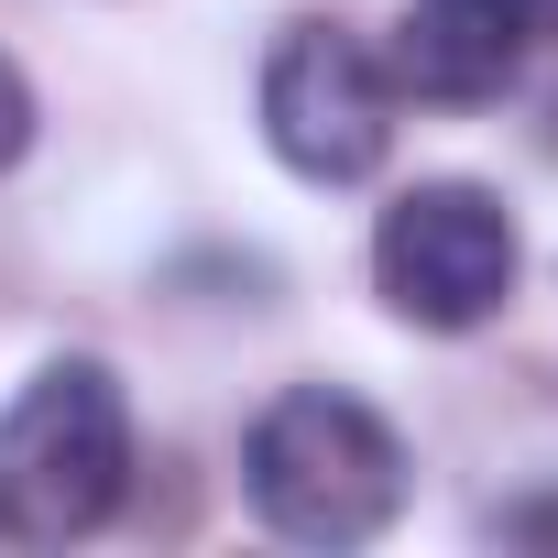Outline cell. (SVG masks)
<instances>
[{
    "instance_id": "obj_1",
    "label": "cell",
    "mask_w": 558,
    "mask_h": 558,
    "mask_svg": "<svg viewBox=\"0 0 558 558\" xmlns=\"http://www.w3.org/2000/svg\"><path fill=\"white\" fill-rule=\"evenodd\" d=\"M241 493L274 536L296 547H362L395 525L405 504V438L340 395V384H296L252 416V449H241Z\"/></svg>"
},
{
    "instance_id": "obj_2",
    "label": "cell",
    "mask_w": 558,
    "mask_h": 558,
    "mask_svg": "<svg viewBox=\"0 0 558 558\" xmlns=\"http://www.w3.org/2000/svg\"><path fill=\"white\" fill-rule=\"evenodd\" d=\"M132 493V405L110 362H45L0 405V525L12 536H88Z\"/></svg>"
},
{
    "instance_id": "obj_3",
    "label": "cell",
    "mask_w": 558,
    "mask_h": 558,
    "mask_svg": "<svg viewBox=\"0 0 558 558\" xmlns=\"http://www.w3.org/2000/svg\"><path fill=\"white\" fill-rule=\"evenodd\" d=\"M514 263H525V241H514L504 197L493 186H460V175L405 186L384 208V230H373V286L416 329H482L514 296Z\"/></svg>"
},
{
    "instance_id": "obj_4",
    "label": "cell",
    "mask_w": 558,
    "mask_h": 558,
    "mask_svg": "<svg viewBox=\"0 0 558 558\" xmlns=\"http://www.w3.org/2000/svg\"><path fill=\"white\" fill-rule=\"evenodd\" d=\"M263 143L286 154L307 186H362L395 154V77L351 34L296 23L263 56Z\"/></svg>"
},
{
    "instance_id": "obj_5",
    "label": "cell",
    "mask_w": 558,
    "mask_h": 558,
    "mask_svg": "<svg viewBox=\"0 0 558 558\" xmlns=\"http://www.w3.org/2000/svg\"><path fill=\"white\" fill-rule=\"evenodd\" d=\"M525 45H536V23L514 0H416L395 23V88H416L438 110H482L514 88Z\"/></svg>"
},
{
    "instance_id": "obj_6",
    "label": "cell",
    "mask_w": 558,
    "mask_h": 558,
    "mask_svg": "<svg viewBox=\"0 0 558 558\" xmlns=\"http://www.w3.org/2000/svg\"><path fill=\"white\" fill-rule=\"evenodd\" d=\"M23 143H34V88H23L12 56H0V165H23Z\"/></svg>"
},
{
    "instance_id": "obj_7",
    "label": "cell",
    "mask_w": 558,
    "mask_h": 558,
    "mask_svg": "<svg viewBox=\"0 0 558 558\" xmlns=\"http://www.w3.org/2000/svg\"><path fill=\"white\" fill-rule=\"evenodd\" d=\"M514 12H525V23H536V34H558V0H514Z\"/></svg>"
}]
</instances>
